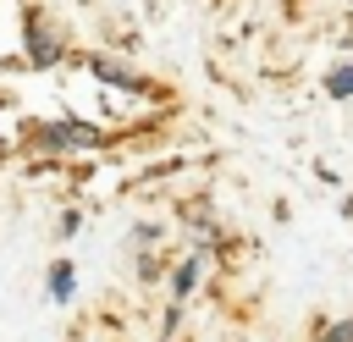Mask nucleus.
Segmentation results:
<instances>
[{
  "mask_svg": "<svg viewBox=\"0 0 353 342\" xmlns=\"http://www.w3.org/2000/svg\"><path fill=\"white\" fill-rule=\"evenodd\" d=\"M331 94H353V66H336L331 72Z\"/></svg>",
  "mask_w": 353,
  "mask_h": 342,
  "instance_id": "f03ea898",
  "label": "nucleus"
},
{
  "mask_svg": "<svg viewBox=\"0 0 353 342\" xmlns=\"http://www.w3.org/2000/svg\"><path fill=\"white\" fill-rule=\"evenodd\" d=\"M50 292H55V298H72V270H66V265H55V276H50Z\"/></svg>",
  "mask_w": 353,
  "mask_h": 342,
  "instance_id": "f257e3e1",
  "label": "nucleus"
}]
</instances>
